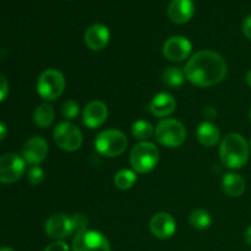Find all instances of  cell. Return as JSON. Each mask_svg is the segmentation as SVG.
<instances>
[{
    "label": "cell",
    "mask_w": 251,
    "mask_h": 251,
    "mask_svg": "<svg viewBox=\"0 0 251 251\" xmlns=\"http://www.w3.org/2000/svg\"><path fill=\"white\" fill-rule=\"evenodd\" d=\"M223 191L230 198H239L247 189L244 178L237 173H228L222 179Z\"/></svg>",
    "instance_id": "obj_19"
},
{
    "label": "cell",
    "mask_w": 251,
    "mask_h": 251,
    "mask_svg": "<svg viewBox=\"0 0 251 251\" xmlns=\"http://www.w3.org/2000/svg\"><path fill=\"white\" fill-rule=\"evenodd\" d=\"M193 46L188 38L174 36L167 39L163 44V54L171 61H183L190 56Z\"/></svg>",
    "instance_id": "obj_10"
},
{
    "label": "cell",
    "mask_w": 251,
    "mask_h": 251,
    "mask_svg": "<svg viewBox=\"0 0 251 251\" xmlns=\"http://www.w3.org/2000/svg\"><path fill=\"white\" fill-rule=\"evenodd\" d=\"M108 118V108L102 100H92L85 107L82 113L83 124L90 129L102 126Z\"/></svg>",
    "instance_id": "obj_14"
},
{
    "label": "cell",
    "mask_w": 251,
    "mask_h": 251,
    "mask_svg": "<svg viewBox=\"0 0 251 251\" xmlns=\"http://www.w3.org/2000/svg\"><path fill=\"white\" fill-rule=\"evenodd\" d=\"M242 28H243V33H244V36L251 41V15L245 17L244 21H243Z\"/></svg>",
    "instance_id": "obj_30"
},
{
    "label": "cell",
    "mask_w": 251,
    "mask_h": 251,
    "mask_svg": "<svg viewBox=\"0 0 251 251\" xmlns=\"http://www.w3.org/2000/svg\"><path fill=\"white\" fill-rule=\"evenodd\" d=\"M43 251H70V249H69V245L65 242H63V240H55L51 244H49L48 247H46V249Z\"/></svg>",
    "instance_id": "obj_28"
},
{
    "label": "cell",
    "mask_w": 251,
    "mask_h": 251,
    "mask_svg": "<svg viewBox=\"0 0 251 251\" xmlns=\"http://www.w3.org/2000/svg\"><path fill=\"white\" fill-rule=\"evenodd\" d=\"M28 181L32 184V185H41L44 180V172L41 167L33 166L28 171Z\"/></svg>",
    "instance_id": "obj_26"
},
{
    "label": "cell",
    "mask_w": 251,
    "mask_h": 251,
    "mask_svg": "<svg viewBox=\"0 0 251 251\" xmlns=\"http://www.w3.org/2000/svg\"><path fill=\"white\" fill-rule=\"evenodd\" d=\"M159 159V151L152 142L141 141L132 149L130 163L137 173H150L156 168Z\"/></svg>",
    "instance_id": "obj_3"
},
{
    "label": "cell",
    "mask_w": 251,
    "mask_h": 251,
    "mask_svg": "<svg viewBox=\"0 0 251 251\" xmlns=\"http://www.w3.org/2000/svg\"><path fill=\"white\" fill-rule=\"evenodd\" d=\"M150 230L159 239H168L176 230V220L167 212L156 213L150 221Z\"/></svg>",
    "instance_id": "obj_13"
},
{
    "label": "cell",
    "mask_w": 251,
    "mask_h": 251,
    "mask_svg": "<svg viewBox=\"0 0 251 251\" xmlns=\"http://www.w3.org/2000/svg\"><path fill=\"white\" fill-rule=\"evenodd\" d=\"M53 136L55 144L64 151H77L82 146V132L77 126L69 122H64L56 125Z\"/></svg>",
    "instance_id": "obj_7"
},
{
    "label": "cell",
    "mask_w": 251,
    "mask_h": 251,
    "mask_svg": "<svg viewBox=\"0 0 251 251\" xmlns=\"http://www.w3.org/2000/svg\"><path fill=\"white\" fill-rule=\"evenodd\" d=\"M203 115H205L206 119L212 120L217 117V110L213 107H206L205 109H203Z\"/></svg>",
    "instance_id": "obj_31"
},
{
    "label": "cell",
    "mask_w": 251,
    "mask_h": 251,
    "mask_svg": "<svg viewBox=\"0 0 251 251\" xmlns=\"http://www.w3.org/2000/svg\"><path fill=\"white\" fill-rule=\"evenodd\" d=\"M153 131L154 130L151 123L144 119L135 122L131 127V132L134 137H136L137 140H141V141H146L149 137L153 135Z\"/></svg>",
    "instance_id": "obj_24"
},
{
    "label": "cell",
    "mask_w": 251,
    "mask_h": 251,
    "mask_svg": "<svg viewBox=\"0 0 251 251\" xmlns=\"http://www.w3.org/2000/svg\"><path fill=\"white\" fill-rule=\"evenodd\" d=\"M247 83L249 85V87L251 88V70L247 74Z\"/></svg>",
    "instance_id": "obj_34"
},
{
    "label": "cell",
    "mask_w": 251,
    "mask_h": 251,
    "mask_svg": "<svg viewBox=\"0 0 251 251\" xmlns=\"http://www.w3.org/2000/svg\"><path fill=\"white\" fill-rule=\"evenodd\" d=\"M189 222H190V226L195 229L203 230L207 229L208 227L212 223V217H211L210 212L206 210H202V208H198V210L193 211L189 216Z\"/></svg>",
    "instance_id": "obj_22"
},
{
    "label": "cell",
    "mask_w": 251,
    "mask_h": 251,
    "mask_svg": "<svg viewBox=\"0 0 251 251\" xmlns=\"http://www.w3.org/2000/svg\"><path fill=\"white\" fill-rule=\"evenodd\" d=\"M6 126H5V124H2V123H0V140L4 139L5 136H6Z\"/></svg>",
    "instance_id": "obj_33"
},
{
    "label": "cell",
    "mask_w": 251,
    "mask_h": 251,
    "mask_svg": "<svg viewBox=\"0 0 251 251\" xmlns=\"http://www.w3.org/2000/svg\"><path fill=\"white\" fill-rule=\"evenodd\" d=\"M176 102L173 96L166 92H161L154 96L153 100L150 103L149 109L156 117L166 118L173 114V112L176 110Z\"/></svg>",
    "instance_id": "obj_17"
},
{
    "label": "cell",
    "mask_w": 251,
    "mask_h": 251,
    "mask_svg": "<svg viewBox=\"0 0 251 251\" xmlns=\"http://www.w3.org/2000/svg\"><path fill=\"white\" fill-rule=\"evenodd\" d=\"M250 146L244 136L237 132L228 134L220 146V157L222 163L229 169H240L248 163Z\"/></svg>",
    "instance_id": "obj_2"
},
{
    "label": "cell",
    "mask_w": 251,
    "mask_h": 251,
    "mask_svg": "<svg viewBox=\"0 0 251 251\" xmlns=\"http://www.w3.org/2000/svg\"><path fill=\"white\" fill-rule=\"evenodd\" d=\"M109 29L102 24L92 25L85 32V43L92 50H102V49H104L109 43Z\"/></svg>",
    "instance_id": "obj_15"
},
{
    "label": "cell",
    "mask_w": 251,
    "mask_h": 251,
    "mask_svg": "<svg viewBox=\"0 0 251 251\" xmlns=\"http://www.w3.org/2000/svg\"><path fill=\"white\" fill-rule=\"evenodd\" d=\"M249 118H250V122H251V108H250V112H249Z\"/></svg>",
    "instance_id": "obj_36"
},
{
    "label": "cell",
    "mask_w": 251,
    "mask_h": 251,
    "mask_svg": "<svg viewBox=\"0 0 251 251\" xmlns=\"http://www.w3.org/2000/svg\"><path fill=\"white\" fill-rule=\"evenodd\" d=\"M162 80H163L164 85H167L168 87L178 88L184 83V80H185V73H184L181 69L171 66V68L166 69V70L163 71Z\"/></svg>",
    "instance_id": "obj_21"
},
{
    "label": "cell",
    "mask_w": 251,
    "mask_h": 251,
    "mask_svg": "<svg viewBox=\"0 0 251 251\" xmlns=\"http://www.w3.org/2000/svg\"><path fill=\"white\" fill-rule=\"evenodd\" d=\"M73 251H112L109 242L102 233L86 229L76 233L73 240Z\"/></svg>",
    "instance_id": "obj_8"
},
{
    "label": "cell",
    "mask_w": 251,
    "mask_h": 251,
    "mask_svg": "<svg viewBox=\"0 0 251 251\" xmlns=\"http://www.w3.org/2000/svg\"><path fill=\"white\" fill-rule=\"evenodd\" d=\"M46 234L54 240H61L74 234V227L71 217L64 213H55L50 216L46 223Z\"/></svg>",
    "instance_id": "obj_11"
},
{
    "label": "cell",
    "mask_w": 251,
    "mask_h": 251,
    "mask_svg": "<svg viewBox=\"0 0 251 251\" xmlns=\"http://www.w3.org/2000/svg\"><path fill=\"white\" fill-rule=\"evenodd\" d=\"M65 90V77L60 71L48 69L43 71L37 81V92L43 100H54L60 97Z\"/></svg>",
    "instance_id": "obj_6"
},
{
    "label": "cell",
    "mask_w": 251,
    "mask_h": 251,
    "mask_svg": "<svg viewBox=\"0 0 251 251\" xmlns=\"http://www.w3.org/2000/svg\"><path fill=\"white\" fill-rule=\"evenodd\" d=\"M49 147L46 140L41 136H33L28 139L22 149V158L26 163L29 164H39L46 159L48 156Z\"/></svg>",
    "instance_id": "obj_12"
},
{
    "label": "cell",
    "mask_w": 251,
    "mask_h": 251,
    "mask_svg": "<svg viewBox=\"0 0 251 251\" xmlns=\"http://www.w3.org/2000/svg\"><path fill=\"white\" fill-rule=\"evenodd\" d=\"M71 221H73L74 234L87 229L88 220L85 215H82V213H77V215L73 216V217H71Z\"/></svg>",
    "instance_id": "obj_27"
},
{
    "label": "cell",
    "mask_w": 251,
    "mask_h": 251,
    "mask_svg": "<svg viewBox=\"0 0 251 251\" xmlns=\"http://www.w3.org/2000/svg\"><path fill=\"white\" fill-rule=\"evenodd\" d=\"M7 93H9V83H7L6 78L0 74V102L6 98Z\"/></svg>",
    "instance_id": "obj_29"
},
{
    "label": "cell",
    "mask_w": 251,
    "mask_h": 251,
    "mask_svg": "<svg viewBox=\"0 0 251 251\" xmlns=\"http://www.w3.org/2000/svg\"><path fill=\"white\" fill-rule=\"evenodd\" d=\"M136 180V174L130 169H122L114 176L115 186L120 190H127V189L132 188Z\"/></svg>",
    "instance_id": "obj_23"
},
{
    "label": "cell",
    "mask_w": 251,
    "mask_h": 251,
    "mask_svg": "<svg viewBox=\"0 0 251 251\" xmlns=\"http://www.w3.org/2000/svg\"><path fill=\"white\" fill-rule=\"evenodd\" d=\"M78 112H80L78 103L75 102V100H68V102L64 103L63 108H61V114L68 120L75 119L77 117Z\"/></svg>",
    "instance_id": "obj_25"
},
{
    "label": "cell",
    "mask_w": 251,
    "mask_h": 251,
    "mask_svg": "<svg viewBox=\"0 0 251 251\" xmlns=\"http://www.w3.org/2000/svg\"><path fill=\"white\" fill-rule=\"evenodd\" d=\"M185 77L198 87H211L220 83L227 75V63L218 53L200 50L189 59Z\"/></svg>",
    "instance_id": "obj_1"
},
{
    "label": "cell",
    "mask_w": 251,
    "mask_h": 251,
    "mask_svg": "<svg viewBox=\"0 0 251 251\" xmlns=\"http://www.w3.org/2000/svg\"><path fill=\"white\" fill-rule=\"evenodd\" d=\"M196 136L199 142L205 147H213L218 144L221 132L216 125L210 122H203L196 129Z\"/></svg>",
    "instance_id": "obj_18"
},
{
    "label": "cell",
    "mask_w": 251,
    "mask_h": 251,
    "mask_svg": "<svg viewBox=\"0 0 251 251\" xmlns=\"http://www.w3.org/2000/svg\"><path fill=\"white\" fill-rule=\"evenodd\" d=\"M157 142L169 149L181 146L186 140L185 126L176 119H163L158 123L154 131Z\"/></svg>",
    "instance_id": "obj_5"
},
{
    "label": "cell",
    "mask_w": 251,
    "mask_h": 251,
    "mask_svg": "<svg viewBox=\"0 0 251 251\" xmlns=\"http://www.w3.org/2000/svg\"><path fill=\"white\" fill-rule=\"evenodd\" d=\"M55 112L54 108L48 103H43L39 107L36 108L33 114V120L37 126L39 127H49L54 122Z\"/></svg>",
    "instance_id": "obj_20"
},
{
    "label": "cell",
    "mask_w": 251,
    "mask_h": 251,
    "mask_svg": "<svg viewBox=\"0 0 251 251\" xmlns=\"http://www.w3.org/2000/svg\"><path fill=\"white\" fill-rule=\"evenodd\" d=\"M195 12L193 0H172L168 6V16L173 22L179 25L190 21Z\"/></svg>",
    "instance_id": "obj_16"
},
{
    "label": "cell",
    "mask_w": 251,
    "mask_h": 251,
    "mask_svg": "<svg viewBox=\"0 0 251 251\" xmlns=\"http://www.w3.org/2000/svg\"><path fill=\"white\" fill-rule=\"evenodd\" d=\"M244 239H245V243H247L248 245H250V247H251V226H250V227H248L247 230H245Z\"/></svg>",
    "instance_id": "obj_32"
},
{
    "label": "cell",
    "mask_w": 251,
    "mask_h": 251,
    "mask_svg": "<svg viewBox=\"0 0 251 251\" xmlns=\"http://www.w3.org/2000/svg\"><path fill=\"white\" fill-rule=\"evenodd\" d=\"M0 251H15V250H14V249H11V248L2 247V248H0Z\"/></svg>",
    "instance_id": "obj_35"
},
{
    "label": "cell",
    "mask_w": 251,
    "mask_h": 251,
    "mask_svg": "<svg viewBox=\"0 0 251 251\" xmlns=\"http://www.w3.org/2000/svg\"><path fill=\"white\" fill-rule=\"evenodd\" d=\"M26 171V162L15 153L0 156V183L11 184L19 180Z\"/></svg>",
    "instance_id": "obj_9"
},
{
    "label": "cell",
    "mask_w": 251,
    "mask_h": 251,
    "mask_svg": "<svg viewBox=\"0 0 251 251\" xmlns=\"http://www.w3.org/2000/svg\"><path fill=\"white\" fill-rule=\"evenodd\" d=\"M127 139L120 130L109 129L100 132L95 140V149L102 156L117 157L125 152Z\"/></svg>",
    "instance_id": "obj_4"
},
{
    "label": "cell",
    "mask_w": 251,
    "mask_h": 251,
    "mask_svg": "<svg viewBox=\"0 0 251 251\" xmlns=\"http://www.w3.org/2000/svg\"><path fill=\"white\" fill-rule=\"evenodd\" d=\"M250 149H251V140H250Z\"/></svg>",
    "instance_id": "obj_37"
}]
</instances>
